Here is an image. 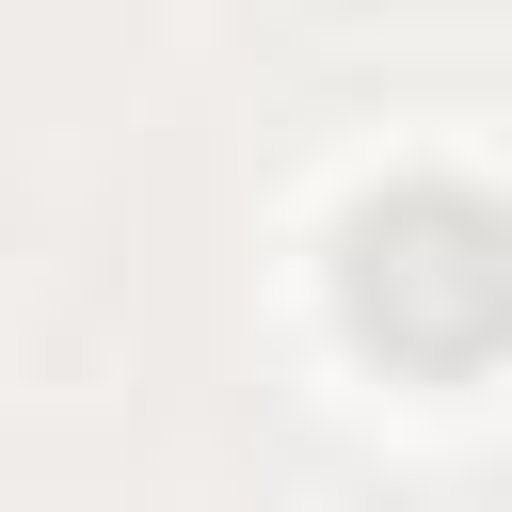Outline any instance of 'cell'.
Returning <instances> with one entry per match:
<instances>
[{"label": "cell", "instance_id": "6da1fadb", "mask_svg": "<svg viewBox=\"0 0 512 512\" xmlns=\"http://www.w3.org/2000/svg\"><path fill=\"white\" fill-rule=\"evenodd\" d=\"M336 304L400 368H496L512 352V208H480L448 176L432 192H384L352 224V256H336Z\"/></svg>", "mask_w": 512, "mask_h": 512}]
</instances>
